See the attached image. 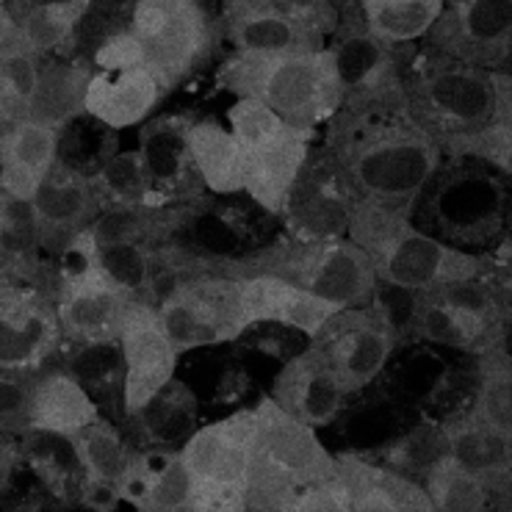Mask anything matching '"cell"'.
<instances>
[{
  "mask_svg": "<svg viewBox=\"0 0 512 512\" xmlns=\"http://www.w3.org/2000/svg\"><path fill=\"white\" fill-rule=\"evenodd\" d=\"M330 53L344 89L341 108L358 111V108L405 103V86H402L405 75L399 72L393 48L377 42L366 28L338 36L330 45Z\"/></svg>",
  "mask_w": 512,
  "mask_h": 512,
  "instance_id": "20",
  "label": "cell"
},
{
  "mask_svg": "<svg viewBox=\"0 0 512 512\" xmlns=\"http://www.w3.org/2000/svg\"><path fill=\"white\" fill-rule=\"evenodd\" d=\"M0 274L48 288L34 203L0 189Z\"/></svg>",
  "mask_w": 512,
  "mask_h": 512,
  "instance_id": "32",
  "label": "cell"
},
{
  "mask_svg": "<svg viewBox=\"0 0 512 512\" xmlns=\"http://www.w3.org/2000/svg\"><path fill=\"white\" fill-rule=\"evenodd\" d=\"M120 501L144 512L194 510V485L180 446H153L136 452L120 482Z\"/></svg>",
  "mask_w": 512,
  "mask_h": 512,
  "instance_id": "26",
  "label": "cell"
},
{
  "mask_svg": "<svg viewBox=\"0 0 512 512\" xmlns=\"http://www.w3.org/2000/svg\"><path fill=\"white\" fill-rule=\"evenodd\" d=\"M349 512H435L424 485L393 465L371 463L360 454H335Z\"/></svg>",
  "mask_w": 512,
  "mask_h": 512,
  "instance_id": "23",
  "label": "cell"
},
{
  "mask_svg": "<svg viewBox=\"0 0 512 512\" xmlns=\"http://www.w3.org/2000/svg\"><path fill=\"white\" fill-rule=\"evenodd\" d=\"M222 28L233 53L274 56L327 48V39L277 14L266 0H225Z\"/></svg>",
  "mask_w": 512,
  "mask_h": 512,
  "instance_id": "24",
  "label": "cell"
},
{
  "mask_svg": "<svg viewBox=\"0 0 512 512\" xmlns=\"http://www.w3.org/2000/svg\"><path fill=\"white\" fill-rule=\"evenodd\" d=\"M443 452L471 474L485 479L499 496H507L512 468V435L474 418L468 410L446 418L441 427Z\"/></svg>",
  "mask_w": 512,
  "mask_h": 512,
  "instance_id": "28",
  "label": "cell"
},
{
  "mask_svg": "<svg viewBox=\"0 0 512 512\" xmlns=\"http://www.w3.org/2000/svg\"><path fill=\"white\" fill-rule=\"evenodd\" d=\"M186 147L200 186L214 194L244 191V153L227 125L216 120H191L186 128Z\"/></svg>",
  "mask_w": 512,
  "mask_h": 512,
  "instance_id": "31",
  "label": "cell"
},
{
  "mask_svg": "<svg viewBox=\"0 0 512 512\" xmlns=\"http://www.w3.org/2000/svg\"><path fill=\"white\" fill-rule=\"evenodd\" d=\"M64 344L48 288L0 274V369L39 374L53 366Z\"/></svg>",
  "mask_w": 512,
  "mask_h": 512,
  "instance_id": "15",
  "label": "cell"
},
{
  "mask_svg": "<svg viewBox=\"0 0 512 512\" xmlns=\"http://www.w3.org/2000/svg\"><path fill=\"white\" fill-rule=\"evenodd\" d=\"M239 286L241 305H244V316L250 327L269 322L313 338L319 333V327L338 310V305L330 299L316 297L274 274L239 277Z\"/></svg>",
  "mask_w": 512,
  "mask_h": 512,
  "instance_id": "25",
  "label": "cell"
},
{
  "mask_svg": "<svg viewBox=\"0 0 512 512\" xmlns=\"http://www.w3.org/2000/svg\"><path fill=\"white\" fill-rule=\"evenodd\" d=\"M155 310L178 355L236 341L250 330L241 305L239 277L230 274H191L169 288Z\"/></svg>",
  "mask_w": 512,
  "mask_h": 512,
  "instance_id": "13",
  "label": "cell"
},
{
  "mask_svg": "<svg viewBox=\"0 0 512 512\" xmlns=\"http://www.w3.org/2000/svg\"><path fill=\"white\" fill-rule=\"evenodd\" d=\"M435 512H485L496 507V490L443 452L418 479Z\"/></svg>",
  "mask_w": 512,
  "mask_h": 512,
  "instance_id": "39",
  "label": "cell"
},
{
  "mask_svg": "<svg viewBox=\"0 0 512 512\" xmlns=\"http://www.w3.org/2000/svg\"><path fill=\"white\" fill-rule=\"evenodd\" d=\"M335 477V454L319 432L288 416L272 396L255 405V449L247 488V510L288 512L297 493Z\"/></svg>",
  "mask_w": 512,
  "mask_h": 512,
  "instance_id": "8",
  "label": "cell"
},
{
  "mask_svg": "<svg viewBox=\"0 0 512 512\" xmlns=\"http://www.w3.org/2000/svg\"><path fill=\"white\" fill-rule=\"evenodd\" d=\"M327 153L358 200L407 214L418 191L443 164L441 144L410 117L405 103L341 108L330 120Z\"/></svg>",
  "mask_w": 512,
  "mask_h": 512,
  "instance_id": "1",
  "label": "cell"
},
{
  "mask_svg": "<svg viewBox=\"0 0 512 512\" xmlns=\"http://www.w3.org/2000/svg\"><path fill=\"white\" fill-rule=\"evenodd\" d=\"M64 369L84 385L89 396L100 402H114L122 407V385H125V360L120 341L106 344H70V355ZM125 413V410H122Z\"/></svg>",
  "mask_w": 512,
  "mask_h": 512,
  "instance_id": "40",
  "label": "cell"
},
{
  "mask_svg": "<svg viewBox=\"0 0 512 512\" xmlns=\"http://www.w3.org/2000/svg\"><path fill=\"white\" fill-rule=\"evenodd\" d=\"M219 23L203 0H136L122 31L97 48V70L147 67L175 92L211 61Z\"/></svg>",
  "mask_w": 512,
  "mask_h": 512,
  "instance_id": "2",
  "label": "cell"
},
{
  "mask_svg": "<svg viewBox=\"0 0 512 512\" xmlns=\"http://www.w3.org/2000/svg\"><path fill=\"white\" fill-rule=\"evenodd\" d=\"M402 86L410 117L441 147L479 131L493 117H512L510 72L482 70L429 48L402 78Z\"/></svg>",
  "mask_w": 512,
  "mask_h": 512,
  "instance_id": "5",
  "label": "cell"
},
{
  "mask_svg": "<svg viewBox=\"0 0 512 512\" xmlns=\"http://www.w3.org/2000/svg\"><path fill=\"white\" fill-rule=\"evenodd\" d=\"M50 294L67 344L117 341L125 310L136 299L103 272L86 233L59 255Z\"/></svg>",
  "mask_w": 512,
  "mask_h": 512,
  "instance_id": "11",
  "label": "cell"
},
{
  "mask_svg": "<svg viewBox=\"0 0 512 512\" xmlns=\"http://www.w3.org/2000/svg\"><path fill=\"white\" fill-rule=\"evenodd\" d=\"M36 374L0 369V429L23 435L28 424V402Z\"/></svg>",
  "mask_w": 512,
  "mask_h": 512,
  "instance_id": "45",
  "label": "cell"
},
{
  "mask_svg": "<svg viewBox=\"0 0 512 512\" xmlns=\"http://www.w3.org/2000/svg\"><path fill=\"white\" fill-rule=\"evenodd\" d=\"M20 463H23L20 435H14V432H3V429H0V493L9 488L14 468H17Z\"/></svg>",
  "mask_w": 512,
  "mask_h": 512,
  "instance_id": "48",
  "label": "cell"
},
{
  "mask_svg": "<svg viewBox=\"0 0 512 512\" xmlns=\"http://www.w3.org/2000/svg\"><path fill=\"white\" fill-rule=\"evenodd\" d=\"M95 0H42L28 6L23 14H14L17 36L25 48L39 59H48L53 50L64 48L84 23Z\"/></svg>",
  "mask_w": 512,
  "mask_h": 512,
  "instance_id": "37",
  "label": "cell"
},
{
  "mask_svg": "<svg viewBox=\"0 0 512 512\" xmlns=\"http://www.w3.org/2000/svg\"><path fill=\"white\" fill-rule=\"evenodd\" d=\"M14 39H17V23H14V14L0 6V50L9 48Z\"/></svg>",
  "mask_w": 512,
  "mask_h": 512,
  "instance_id": "50",
  "label": "cell"
},
{
  "mask_svg": "<svg viewBox=\"0 0 512 512\" xmlns=\"http://www.w3.org/2000/svg\"><path fill=\"white\" fill-rule=\"evenodd\" d=\"M89 178L106 208L108 205H167L155 194L139 150L108 158L100 172Z\"/></svg>",
  "mask_w": 512,
  "mask_h": 512,
  "instance_id": "42",
  "label": "cell"
},
{
  "mask_svg": "<svg viewBox=\"0 0 512 512\" xmlns=\"http://www.w3.org/2000/svg\"><path fill=\"white\" fill-rule=\"evenodd\" d=\"M355 203L358 194L346 183L344 172L335 167L333 155L324 150L319 155L310 153L280 216L286 219L288 236H299V239L346 236Z\"/></svg>",
  "mask_w": 512,
  "mask_h": 512,
  "instance_id": "18",
  "label": "cell"
},
{
  "mask_svg": "<svg viewBox=\"0 0 512 512\" xmlns=\"http://www.w3.org/2000/svg\"><path fill=\"white\" fill-rule=\"evenodd\" d=\"M510 178L471 158H443L410 205V222L463 252H493L510 239Z\"/></svg>",
  "mask_w": 512,
  "mask_h": 512,
  "instance_id": "4",
  "label": "cell"
},
{
  "mask_svg": "<svg viewBox=\"0 0 512 512\" xmlns=\"http://www.w3.org/2000/svg\"><path fill=\"white\" fill-rule=\"evenodd\" d=\"M255 449V407L194 429L180 446L194 485V512L247 510Z\"/></svg>",
  "mask_w": 512,
  "mask_h": 512,
  "instance_id": "12",
  "label": "cell"
},
{
  "mask_svg": "<svg viewBox=\"0 0 512 512\" xmlns=\"http://www.w3.org/2000/svg\"><path fill=\"white\" fill-rule=\"evenodd\" d=\"M23 463L34 471L39 482L64 501H78L84 485V468L70 438L53 432H23L20 435Z\"/></svg>",
  "mask_w": 512,
  "mask_h": 512,
  "instance_id": "36",
  "label": "cell"
},
{
  "mask_svg": "<svg viewBox=\"0 0 512 512\" xmlns=\"http://www.w3.org/2000/svg\"><path fill=\"white\" fill-rule=\"evenodd\" d=\"M0 6H6V0H0Z\"/></svg>",
  "mask_w": 512,
  "mask_h": 512,
  "instance_id": "51",
  "label": "cell"
},
{
  "mask_svg": "<svg viewBox=\"0 0 512 512\" xmlns=\"http://www.w3.org/2000/svg\"><path fill=\"white\" fill-rule=\"evenodd\" d=\"M31 203L39 219V244L48 255H61L106 208L92 178L70 167L64 158L50 167Z\"/></svg>",
  "mask_w": 512,
  "mask_h": 512,
  "instance_id": "19",
  "label": "cell"
},
{
  "mask_svg": "<svg viewBox=\"0 0 512 512\" xmlns=\"http://www.w3.org/2000/svg\"><path fill=\"white\" fill-rule=\"evenodd\" d=\"M269 396L288 416L299 418L313 429L333 424L344 410L346 399L335 374L313 346L283 363V369L274 374Z\"/></svg>",
  "mask_w": 512,
  "mask_h": 512,
  "instance_id": "22",
  "label": "cell"
},
{
  "mask_svg": "<svg viewBox=\"0 0 512 512\" xmlns=\"http://www.w3.org/2000/svg\"><path fill=\"white\" fill-rule=\"evenodd\" d=\"M443 158H471L510 178L512 172V117H493L479 131L457 136L441 147Z\"/></svg>",
  "mask_w": 512,
  "mask_h": 512,
  "instance_id": "43",
  "label": "cell"
},
{
  "mask_svg": "<svg viewBox=\"0 0 512 512\" xmlns=\"http://www.w3.org/2000/svg\"><path fill=\"white\" fill-rule=\"evenodd\" d=\"M346 236L366 252L380 286L405 294L474 280L493 272V252H463L432 239L410 222L407 211L358 200Z\"/></svg>",
  "mask_w": 512,
  "mask_h": 512,
  "instance_id": "3",
  "label": "cell"
},
{
  "mask_svg": "<svg viewBox=\"0 0 512 512\" xmlns=\"http://www.w3.org/2000/svg\"><path fill=\"white\" fill-rule=\"evenodd\" d=\"M310 346L324 358L346 396L363 391L377 380L396 346L391 313L377 305L338 308L310 338Z\"/></svg>",
  "mask_w": 512,
  "mask_h": 512,
  "instance_id": "14",
  "label": "cell"
},
{
  "mask_svg": "<svg viewBox=\"0 0 512 512\" xmlns=\"http://www.w3.org/2000/svg\"><path fill=\"white\" fill-rule=\"evenodd\" d=\"M17 117H23L20 114V108H17V103H14L12 92L6 89V84H3V78H0V131L9 125V122H14Z\"/></svg>",
  "mask_w": 512,
  "mask_h": 512,
  "instance_id": "49",
  "label": "cell"
},
{
  "mask_svg": "<svg viewBox=\"0 0 512 512\" xmlns=\"http://www.w3.org/2000/svg\"><path fill=\"white\" fill-rule=\"evenodd\" d=\"M61 131L31 117H17L0 131V189L31 200L59 161Z\"/></svg>",
  "mask_w": 512,
  "mask_h": 512,
  "instance_id": "27",
  "label": "cell"
},
{
  "mask_svg": "<svg viewBox=\"0 0 512 512\" xmlns=\"http://www.w3.org/2000/svg\"><path fill=\"white\" fill-rule=\"evenodd\" d=\"M427 48L482 70H504L512 48V0H446Z\"/></svg>",
  "mask_w": 512,
  "mask_h": 512,
  "instance_id": "16",
  "label": "cell"
},
{
  "mask_svg": "<svg viewBox=\"0 0 512 512\" xmlns=\"http://www.w3.org/2000/svg\"><path fill=\"white\" fill-rule=\"evenodd\" d=\"M191 219V211L178 205H108L100 211L86 236L92 247H108V244H164V241Z\"/></svg>",
  "mask_w": 512,
  "mask_h": 512,
  "instance_id": "34",
  "label": "cell"
},
{
  "mask_svg": "<svg viewBox=\"0 0 512 512\" xmlns=\"http://www.w3.org/2000/svg\"><path fill=\"white\" fill-rule=\"evenodd\" d=\"M274 12L291 23L308 28L313 34L327 36L338 31V6L335 0H266Z\"/></svg>",
  "mask_w": 512,
  "mask_h": 512,
  "instance_id": "46",
  "label": "cell"
},
{
  "mask_svg": "<svg viewBox=\"0 0 512 512\" xmlns=\"http://www.w3.org/2000/svg\"><path fill=\"white\" fill-rule=\"evenodd\" d=\"M225 120L244 153V191L263 211L280 216L313 153L316 131L291 125L252 97H236Z\"/></svg>",
  "mask_w": 512,
  "mask_h": 512,
  "instance_id": "10",
  "label": "cell"
},
{
  "mask_svg": "<svg viewBox=\"0 0 512 512\" xmlns=\"http://www.w3.org/2000/svg\"><path fill=\"white\" fill-rule=\"evenodd\" d=\"M216 81L233 97H252L305 131H319L344 106L330 48L274 56L233 53Z\"/></svg>",
  "mask_w": 512,
  "mask_h": 512,
  "instance_id": "6",
  "label": "cell"
},
{
  "mask_svg": "<svg viewBox=\"0 0 512 512\" xmlns=\"http://www.w3.org/2000/svg\"><path fill=\"white\" fill-rule=\"evenodd\" d=\"M78 454V463L84 468V477L100 485H111L120 490V482L128 474L136 449L122 438L114 421L108 418H95L89 427L75 432L70 438Z\"/></svg>",
  "mask_w": 512,
  "mask_h": 512,
  "instance_id": "38",
  "label": "cell"
},
{
  "mask_svg": "<svg viewBox=\"0 0 512 512\" xmlns=\"http://www.w3.org/2000/svg\"><path fill=\"white\" fill-rule=\"evenodd\" d=\"M214 272L230 277L274 274L316 297L330 299L338 308H360L380 297V280L371 261L349 236L299 239L286 233L241 258L214 261Z\"/></svg>",
  "mask_w": 512,
  "mask_h": 512,
  "instance_id": "7",
  "label": "cell"
},
{
  "mask_svg": "<svg viewBox=\"0 0 512 512\" xmlns=\"http://www.w3.org/2000/svg\"><path fill=\"white\" fill-rule=\"evenodd\" d=\"M288 512H349V499H346L344 482L338 477V468L335 477L299 490Z\"/></svg>",
  "mask_w": 512,
  "mask_h": 512,
  "instance_id": "47",
  "label": "cell"
},
{
  "mask_svg": "<svg viewBox=\"0 0 512 512\" xmlns=\"http://www.w3.org/2000/svg\"><path fill=\"white\" fill-rule=\"evenodd\" d=\"M39 67H42V59L36 56L34 50L25 48L23 42H20V36L14 39L9 48L0 50V78H3L6 89L12 92L14 103H17L23 117L36 89Z\"/></svg>",
  "mask_w": 512,
  "mask_h": 512,
  "instance_id": "44",
  "label": "cell"
},
{
  "mask_svg": "<svg viewBox=\"0 0 512 512\" xmlns=\"http://www.w3.org/2000/svg\"><path fill=\"white\" fill-rule=\"evenodd\" d=\"M191 120L180 117H161V120H147L142 131V153L144 169L150 175L155 194L167 205L183 203L189 194V183L197 180V172L191 167L189 147H186V128Z\"/></svg>",
  "mask_w": 512,
  "mask_h": 512,
  "instance_id": "30",
  "label": "cell"
},
{
  "mask_svg": "<svg viewBox=\"0 0 512 512\" xmlns=\"http://www.w3.org/2000/svg\"><path fill=\"white\" fill-rule=\"evenodd\" d=\"M479 358H482V371H479L477 393L465 410L490 427L512 435V369L507 344L493 346Z\"/></svg>",
  "mask_w": 512,
  "mask_h": 512,
  "instance_id": "41",
  "label": "cell"
},
{
  "mask_svg": "<svg viewBox=\"0 0 512 512\" xmlns=\"http://www.w3.org/2000/svg\"><path fill=\"white\" fill-rule=\"evenodd\" d=\"M100 418V405L64 366H48L34 377L25 432H53L72 438Z\"/></svg>",
  "mask_w": 512,
  "mask_h": 512,
  "instance_id": "29",
  "label": "cell"
},
{
  "mask_svg": "<svg viewBox=\"0 0 512 512\" xmlns=\"http://www.w3.org/2000/svg\"><path fill=\"white\" fill-rule=\"evenodd\" d=\"M117 341L125 360L122 410L133 418L175 380L180 355L158 319V310L147 299H133L128 305Z\"/></svg>",
  "mask_w": 512,
  "mask_h": 512,
  "instance_id": "17",
  "label": "cell"
},
{
  "mask_svg": "<svg viewBox=\"0 0 512 512\" xmlns=\"http://www.w3.org/2000/svg\"><path fill=\"white\" fill-rule=\"evenodd\" d=\"M92 61H48L42 59L36 89L25 117L64 131L72 120L84 117L86 86L92 78Z\"/></svg>",
  "mask_w": 512,
  "mask_h": 512,
  "instance_id": "33",
  "label": "cell"
},
{
  "mask_svg": "<svg viewBox=\"0 0 512 512\" xmlns=\"http://www.w3.org/2000/svg\"><path fill=\"white\" fill-rule=\"evenodd\" d=\"M446 0H358L363 25L388 48L424 39L441 17Z\"/></svg>",
  "mask_w": 512,
  "mask_h": 512,
  "instance_id": "35",
  "label": "cell"
},
{
  "mask_svg": "<svg viewBox=\"0 0 512 512\" xmlns=\"http://www.w3.org/2000/svg\"><path fill=\"white\" fill-rule=\"evenodd\" d=\"M410 310V333L438 346H452L471 355H485L507 344V280L493 272L474 280L416 291Z\"/></svg>",
  "mask_w": 512,
  "mask_h": 512,
  "instance_id": "9",
  "label": "cell"
},
{
  "mask_svg": "<svg viewBox=\"0 0 512 512\" xmlns=\"http://www.w3.org/2000/svg\"><path fill=\"white\" fill-rule=\"evenodd\" d=\"M169 95L172 89L147 67L95 70L86 86L84 108L86 117L122 131L144 125Z\"/></svg>",
  "mask_w": 512,
  "mask_h": 512,
  "instance_id": "21",
  "label": "cell"
}]
</instances>
